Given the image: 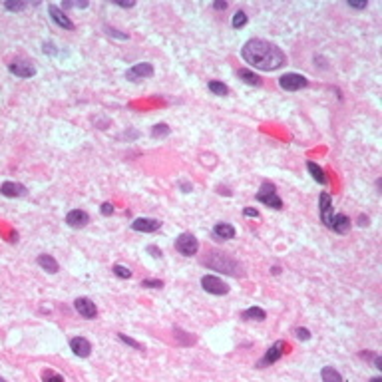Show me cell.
<instances>
[{"label": "cell", "mask_w": 382, "mask_h": 382, "mask_svg": "<svg viewBox=\"0 0 382 382\" xmlns=\"http://www.w3.org/2000/svg\"><path fill=\"white\" fill-rule=\"evenodd\" d=\"M241 58L263 72H273L279 70L281 66L287 64V54L273 42L263 40V38H251L243 44L241 48Z\"/></svg>", "instance_id": "1"}, {"label": "cell", "mask_w": 382, "mask_h": 382, "mask_svg": "<svg viewBox=\"0 0 382 382\" xmlns=\"http://www.w3.org/2000/svg\"><path fill=\"white\" fill-rule=\"evenodd\" d=\"M203 265H207L209 269L213 271H219V273H225V275H231V277H239L243 275V267L239 261H235L231 255L227 253H219V251H211L207 255V259L203 261Z\"/></svg>", "instance_id": "2"}, {"label": "cell", "mask_w": 382, "mask_h": 382, "mask_svg": "<svg viewBox=\"0 0 382 382\" xmlns=\"http://www.w3.org/2000/svg\"><path fill=\"white\" fill-rule=\"evenodd\" d=\"M255 199L267 207H273V209H283V199L279 197L277 188L271 184V182H263L259 191L255 193Z\"/></svg>", "instance_id": "3"}, {"label": "cell", "mask_w": 382, "mask_h": 382, "mask_svg": "<svg viewBox=\"0 0 382 382\" xmlns=\"http://www.w3.org/2000/svg\"><path fill=\"white\" fill-rule=\"evenodd\" d=\"M201 287H203L205 293L215 295V297H221V295H227V293H229V285H227L223 279L215 277V275H203V277H201Z\"/></svg>", "instance_id": "4"}, {"label": "cell", "mask_w": 382, "mask_h": 382, "mask_svg": "<svg viewBox=\"0 0 382 382\" xmlns=\"http://www.w3.org/2000/svg\"><path fill=\"white\" fill-rule=\"evenodd\" d=\"M279 86L287 92H299L303 88L309 86V80L303 76V74H295V72H289V74H283L279 78Z\"/></svg>", "instance_id": "5"}, {"label": "cell", "mask_w": 382, "mask_h": 382, "mask_svg": "<svg viewBox=\"0 0 382 382\" xmlns=\"http://www.w3.org/2000/svg\"><path fill=\"white\" fill-rule=\"evenodd\" d=\"M287 349H289V347H287V343H285V341H277L273 347H269V349H267V353H265V355H263V359L257 363V367H259V369H265V367L275 365V363H277V361H279V359L287 353Z\"/></svg>", "instance_id": "6"}, {"label": "cell", "mask_w": 382, "mask_h": 382, "mask_svg": "<svg viewBox=\"0 0 382 382\" xmlns=\"http://www.w3.org/2000/svg\"><path fill=\"white\" fill-rule=\"evenodd\" d=\"M176 251H180V253L186 255V257L197 255V251H199V241H197V237L191 235V233H182V235L176 239Z\"/></svg>", "instance_id": "7"}, {"label": "cell", "mask_w": 382, "mask_h": 382, "mask_svg": "<svg viewBox=\"0 0 382 382\" xmlns=\"http://www.w3.org/2000/svg\"><path fill=\"white\" fill-rule=\"evenodd\" d=\"M154 74H156V70H154V66H152L150 62H140V64H134V66L126 72V78H128L130 82H140V80L152 78Z\"/></svg>", "instance_id": "8"}, {"label": "cell", "mask_w": 382, "mask_h": 382, "mask_svg": "<svg viewBox=\"0 0 382 382\" xmlns=\"http://www.w3.org/2000/svg\"><path fill=\"white\" fill-rule=\"evenodd\" d=\"M74 309H76V313H78L82 319L92 321V319L98 317V307H96V303H94L92 299H88V297H78V299L74 301Z\"/></svg>", "instance_id": "9"}, {"label": "cell", "mask_w": 382, "mask_h": 382, "mask_svg": "<svg viewBox=\"0 0 382 382\" xmlns=\"http://www.w3.org/2000/svg\"><path fill=\"white\" fill-rule=\"evenodd\" d=\"M8 70H10V74H14L16 78H22V80L36 76V66H34L32 62H26V60H14V62H10V64H8Z\"/></svg>", "instance_id": "10"}, {"label": "cell", "mask_w": 382, "mask_h": 382, "mask_svg": "<svg viewBox=\"0 0 382 382\" xmlns=\"http://www.w3.org/2000/svg\"><path fill=\"white\" fill-rule=\"evenodd\" d=\"M48 14H50V18L54 20L56 26H60V28H64V30H74V22L70 20V16H68L60 6L48 4Z\"/></svg>", "instance_id": "11"}, {"label": "cell", "mask_w": 382, "mask_h": 382, "mask_svg": "<svg viewBox=\"0 0 382 382\" xmlns=\"http://www.w3.org/2000/svg\"><path fill=\"white\" fill-rule=\"evenodd\" d=\"M132 229L140 231V233H156L162 229V221L160 219H152V217H138L132 221Z\"/></svg>", "instance_id": "12"}, {"label": "cell", "mask_w": 382, "mask_h": 382, "mask_svg": "<svg viewBox=\"0 0 382 382\" xmlns=\"http://www.w3.org/2000/svg\"><path fill=\"white\" fill-rule=\"evenodd\" d=\"M319 211H321V221L331 229V221H333V199L327 191H323L319 195Z\"/></svg>", "instance_id": "13"}, {"label": "cell", "mask_w": 382, "mask_h": 382, "mask_svg": "<svg viewBox=\"0 0 382 382\" xmlns=\"http://www.w3.org/2000/svg\"><path fill=\"white\" fill-rule=\"evenodd\" d=\"M70 351L80 359H88L92 355V343L86 337H74L70 339Z\"/></svg>", "instance_id": "14"}, {"label": "cell", "mask_w": 382, "mask_h": 382, "mask_svg": "<svg viewBox=\"0 0 382 382\" xmlns=\"http://www.w3.org/2000/svg\"><path fill=\"white\" fill-rule=\"evenodd\" d=\"M66 223L72 229H82V227H86L90 223V215L86 211H82V209H72L66 215Z\"/></svg>", "instance_id": "15"}, {"label": "cell", "mask_w": 382, "mask_h": 382, "mask_svg": "<svg viewBox=\"0 0 382 382\" xmlns=\"http://www.w3.org/2000/svg\"><path fill=\"white\" fill-rule=\"evenodd\" d=\"M28 193L26 186L18 184V182H4L0 186V195L4 197H10V199H16V197H24Z\"/></svg>", "instance_id": "16"}, {"label": "cell", "mask_w": 382, "mask_h": 382, "mask_svg": "<svg viewBox=\"0 0 382 382\" xmlns=\"http://www.w3.org/2000/svg\"><path fill=\"white\" fill-rule=\"evenodd\" d=\"M331 229H333L335 233L345 235V233H349V231H351V219H349L345 213H337V215H333Z\"/></svg>", "instance_id": "17"}, {"label": "cell", "mask_w": 382, "mask_h": 382, "mask_svg": "<svg viewBox=\"0 0 382 382\" xmlns=\"http://www.w3.org/2000/svg\"><path fill=\"white\" fill-rule=\"evenodd\" d=\"M213 237L217 241H229L235 237V227L231 223H217L213 227Z\"/></svg>", "instance_id": "18"}, {"label": "cell", "mask_w": 382, "mask_h": 382, "mask_svg": "<svg viewBox=\"0 0 382 382\" xmlns=\"http://www.w3.org/2000/svg\"><path fill=\"white\" fill-rule=\"evenodd\" d=\"M36 263H38V267H42V269H44L46 273H50V275H56V273L60 271V265H58V261H56L52 255H48V253H42V255H38Z\"/></svg>", "instance_id": "19"}, {"label": "cell", "mask_w": 382, "mask_h": 382, "mask_svg": "<svg viewBox=\"0 0 382 382\" xmlns=\"http://www.w3.org/2000/svg\"><path fill=\"white\" fill-rule=\"evenodd\" d=\"M241 319L243 321H265L267 319V313L261 309V307H249V309H245L243 313H241Z\"/></svg>", "instance_id": "20"}, {"label": "cell", "mask_w": 382, "mask_h": 382, "mask_svg": "<svg viewBox=\"0 0 382 382\" xmlns=\"http://www.w3.org/2000/svg\"><path fill=\"white\" fill-rule=\"evenodd\" d=\"M307 170H309V174L313 176V180L319 182L321 186H327V184H329V180H327V176H325V170H323L321 166H317L315 162H309V164H307Z\"/></svg>", "instance_id": "21"}, {"label": "cell", "mask_w": 382, "mask_h": 382, "mask_svg": "<svg viewBox=\"0 0 382 382\" xmlns=\"http://www.w3.org/2000/svg\"><path fill=\"white\" fill-rule=\"evenodd\" d=\"M237 76H239L245 84H249V86H261V78H259L255 72H251L249 68H241V70H237Z\"/></svg>", "instance_id": "22"}, {"label": "cell", "mask_w": 382, "mask_h": 382, "mask_svg": "<svg viewBox=\"0 0 382 382\" xmlns=\"http://www.w3.org/2000/svg\"><path fill=\"white\" fill-rule=\"evenodd\" d=\"M321 379H323V382H345L343 377H341V373L335 367H323Z\"/></svg>", "instance_id": "23"}, {"label": "cell", "mask_w": 382, "mask_h": 382, "mask_svg": "<svg viewBox=\"0 0 382 382\" xmlns=\"http://www.w3.org/2000/svg\"><path fill=\"white\" fill-rule=\"evenodd\" d=\"M207 88H209V92L215 94V96H227V94H229V88H227L223 82H219V80H211V82L207 84Z\"/></svg>", "instance_id": "24"}, {"label": "cell", "mask_w": 382, "mask_h": 382, "mask_svg": "<svg viewBox=\"0 0 382 382\" xmlns=\"http://www.w3.org/2000/svg\"><path fill=\"white\" fill-rule=\"evenodd\" d=\"M170 134H172V130H170L168 124H156V126L152 128V138H156V140H158V138H160V140H162V138H168Z\"/></svg>", "instance_id": "25"}, {"label": "cell", "mask_w": 382, "mask_h": 382, "mask_svg": "<svg viewBox=\"0 0 382 382\" xmlns=\"http://www.w3.org/2000/svg\"><path fill=\"white\" fill-rule=\"evenodd\" d=\"M26 2H22V0H6L4 2V8L8 10V12H22V10H26Z\"/></svg>", "instance_id": "26"}, {"label": "cell", "mask_w": 382, "mask_h": 382, "mask_svg": "<svg viewBox=\"0 0 382 382\" xmlns=\"http://www.w3.org/2000/svg\"><path fill=\"white\" fill-rule=\"evenodd\" d=\"M112 273H114L116 277H120V279H130V277H132V271H130V267H126V265H120V263H116V265L112 267Z\"/></svg>", "instance_id": "27"}, {"label": "cell", "mask_w": 382, "mask_h": 382, "mask_svg": "<svg viewBox=\"0 0 382 382\" xmlns=\"http://www.w3.org/2000/svg\"><path fill=\"white\" fill-rule=\"evenodd\" d=\"M247 24V14L243 12V10H237L235 14H233V20H231V26L233 28H243Z\"/></svg>", "instance_id": "28"}, {"label": "cell", "mask_w": 382, "mask_h": 382, "mask_svg": "<svg viewBox=\"0 0 382 382\" xmlns=\"http://www.w3.org/2000/svg\"><path fill=\"white\" fill-rule=\"evenodd\" d=\"M118 339H120L124 345H128V347L136 349V351H144V345H140L138 341H134L132 337H128V335H124V333H118Z\"/></svg>", "instance_id": "29"}, {"label": "cell", "mask_w": 382, "mask_h": 382, "mask_svg": "<svg viewBox=\"0 0 382 382\" xmlns=\"http://www.w3.org/2000/svg\"><path fill=\"white\" fill-rule=\"evenodd\" d=\"M104 30H106V34H108V36H112V38H118V40H128V38H130L126 32H120V30H116V28L108 26V24H104Z\"/></svg>", "instance_id": "30"}, {"label": "cell", "mask_w": 382, "mask_h": 382, "mask_svg": "<svg viewBox=\"0 0 382 382\" xmlns=\"http://www.w3.org/2000/svg\"><path fill=\"white\" fill-rule=\"evenodd\" d=\"M42 379H44V382H64V377L58 375V373H54V371H46V373L42 375Z\"/></svg>", "instance_id": "31"}, {"label": "cell", "mask_w": 382, "mask_h": 382, "mask_svg": "<svg viewBox=\"0 0 382 382\" xmlns=\"http://www.w3.org/2000/svg\"><path fill=\"white\" fill-rule=\"evenodd\" d=\"M142 287H146V289H162V287H164V281H160V279H144V281H142Z\"/></svg>", "instance_id": "32"}, {"label": "cell", "mask_w": 382, "mask_h": 382, "mask_svg": "<svg viewBox=\"0 0 382 382\" xmlns=\"http://www.w3.org/2000/svg\"><path fill=\"white\" fill-rule=\"evenodd\" d=\"M295 335H297L299 341H311V331L305 329V327H297V329H295Z\"/></svg>", "instance_id": "33"}, {"label": "cell", "mask_w": 382, "mask_h": 382, "mask_svg": "<svg viewBox=\"0 0 382 382\" xmlns=\"http://www.w3.org/2000/svg\"><path fill=\"white\" fill-rule=\"evenodd\" d=\"M42 50H44V54H48V56H56V54H58V50H56V46H54L52 42H44V44H42Z\"/></svg>", "instance_id": "34"}, {"label": "cell", "mask_w": 382, "mask_h": 382, "mask_svg": "<svg viewBox=\"0 0 382 382\" xmlns=\"http://www.w3.org/2000/svg\"><path fill=\"white\" fill-rule=\"evenodd\" d=\"M100 213H102L104 217H110V215L114 213V205H112L110 201H106V203H102V207H100Z\"/></svg>", "instance_id": "35"}, {"label": "cell", "mask_w": 382, "mask_h": 382, "mask_svg": "<svg viewBox=\"0 0 382 382\" xmlns=\"http://www.w3.org/2000/svg\"><path fill=\"white\" fill-rule=\"evenodd\" d=\"M243 215H245V217L259 219V211H257V209H253V207H245V209H243Z\"/></svg>", "instance_id": "36"}, {"label": "cell", "mask_w": 382, "mask_h": 382, "mask_svg": "<svg viewBox=\"0 0 382 382\" xmlns=\"http://www.w3.org/2000/svg\"><path fill=\"white\" fill-rule=\"evenodd\" d=\"M178 186H180V190L184 191V193H190V191H193V186H191L190 182H186V180H180V182H178Z\"/></svg>", "instance_id": "37"}, {"label": "cell", "mask_w": 382, "mask_h": 382, "mask_svg": "<svg viewBox=\"0 0 382 382\" xmlns=\"http://www.w3.org/2000/svg\"><path fill=\"white\" fill-rule=\"evenodd\" d=\"M148 253H152V257H162V249H158L156 245H148V249H146Z\"/></svg>", "instance_id": "38"}, {"label": "cell", "mask_w": 382, "mask_h": 382, "mask_svg": "<svg viewBox=\"0 0 382 382\" xmlns=\"http://www.w3.org/2000/svg\"><path fill=\"white\" fill-rule=\"evenodd\" d=\"M112 4L122 6V8H134L136 6V2H122V0H112Z\"/></svg>", "instance_id": "39"}, {"label": "cell", "mask_w": 382, "mask_h": 382, "mask_svg": "<svg viewBox=\"0 0 382 382\" xmlns=\"http://www.w3.org/2000/svg\"><path fill=\"white\" fill-rule=\"evenodd\" d=\"M349 6L351 8H357V10H365L367 6H369V2L365 0V2H349Z\"/></svg>", "instance_id": "40"}, {"label": "cell", "mask_w": 382, "mask_h": 382, "mask_svg": "<svg viewBox=\"0 0 382 382\" xmlns=\"http://www.w3.org/2000/svg\"><path fill=\"white\" fill-rule=\"evenodd\" d=\"M213 8H215V10H225V8H227V2H225V0H217V2L213 4Z\"/></svg>", "instance_id": "41"}, {"label": "cell", "mask_w": 382, "mask_h": 382, "mask_svg": "<svg viewBox=\"0 0 382 382\" xmlns=\"http://www.w3.org/2000/svg\"><path fill=\"white\" fill-rule=\"evenodd\" d=\"M373 363H375V369L382 371V359L379 357V355H375V357H373Z\"/></svg>", "instance_id": "42"}, {"label": "cell", "mask_w": 382, "mask_h": 382, "mask_svg": "<svg viewBox=\"0 0 382 382\" xmlns=\"http://www.w3.org/2000/svg\"><path fill=\"white\" fill-rule=\"evenodd\" d=\"M359 225H361V227H365V225H369V217H365V215H361V217H359Z\"/></svg>", "instance_id": "43"}, {"label": "cell", "mask_w": 382, "mask_h": 382, "mask_svg": "<svg viewBox=\"0 0 382 382\" xmlns=\"http://www.w3.org/2000/svg\"><path fill=\"white\" fill-rule=\"evenodd\" d=\"M361 357H363V359H373V357H375V355H373V353H363V355H361Z\"/></svg>", "instance_id": "44"}, {"label": "cell", "mask_w": 382, "mask_h": 382, "mask_svg": "<svg viewBox=\"0 0 382 382\" xmlns=\"http://www.w3.org/2000/svg\"><path fill=\"white\" fill-rule=\"evenodd\" d=\"M271 271H273V275H279V273H281V269H279V267H273Z\"/></svg>", "instance_id": "45"}, {"label": "cell", "mask_w": 382, "mask_h": 382, "mask_svg": "<svg viewBox=\"0 0 382 382\" xmlns=\"http://www.w3.org/2000/svg\"><path fill=\"white\" fill-rule=\"evenodd\" d=\"M371 382H382L381 377H375V379H371Z\"/></svg>", "instance_id": "46"}, {"label": "cell", "mask_w": 382, "mask_h": 382, "mask_svg": "<svg viewBox=\"0 0 382 382\" xmlns=\"http://www.w3.org/2000/svg\"><path fill=\"white\" fill-rule=\"evenodd\" d=\"M0 382H6V381H4V379H2V377H0Z\"/></svg>", "instance_id": "47"}]
</instances>
